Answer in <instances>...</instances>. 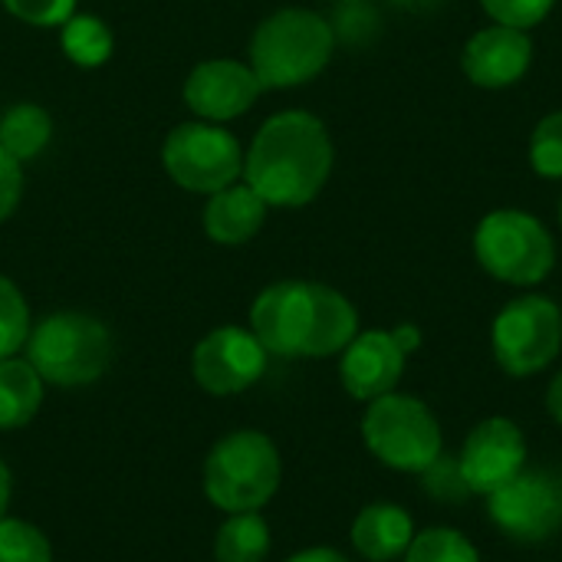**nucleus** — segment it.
<instances>
[{
	"label": "nucleus",
	"mask_w": 562,
	"mask_h": 562,
	"mask_svg": "<svg viewBox=\"0 0 562 562\" xmlns=\"http://www.w3.org/2000/svg\"><path fill=\"white\" fill-rule=\"evenodd\" d=\"M263 86L250 63L237 59H204L191 69L184 79V102L201 122H231L244 115L257 99Z\"/></svg>",
	"instance_id": "obj_12"
},
{
	"label": "nucleus",
	"mask_w": 562,
	"mask_h": 562,
	"mask_svg": "<svg viewBox=\"0 0 562 562\" xmlns=\"http://www.w3.org/2000/svg\"><path fill=\"white\" fill-rule=\"evenodd\" d=\"M26 359L43 382L56 389H82L105 375L112 362V333L89 313H53L30 329Z\"/></svg>",
	"instance_id": "obj_4"
},
{
	"label": "nucleus",
	"mask_w": 562,
	"mask_h": 562,
	"mask_svg": "<svg viewBox=\"0 0 562 562\" xmlns=\"http://www.w3.org/2000/svg\"><path fill=\"white\" fill-rule=\"evenodd\" d=\"M280 477V451L263 431H231L204 461V497L224 514H250L273 501Z\"/></svg>",
	"instance_id": "obj_5"
},
{
	"label": "nucleus",
	"mask_w": 562,
	"mask_h": 562,
	"mask_svg": "<svg viewBox=\"0 0 562 562\" xmlns=\"http://www.w3.org/2000/svg\"><path fill=\"white\" fill-rule=\"evenodd\" d=\"M547 408L550 415L557 418V425H562V372L550 382V392H547Z\"/></svg>",
	"instance_id": "obj_32"
},
{
	"label": "nucleus",
	"mask_w": 562,
	"mask_h": 562,
	"mask_svg": "<svg viewBox=\"0 0 562 562\" xmlns=\"http://www.w3.org/2000/svg\"><path fill=\"white\" fill-rule=\"evenodd\" d=\"M168 178L194 194H214L244 175V148L237 135L214 122L175 125L161 145Z\"/></svg>",
	"instance_id": "obj_8"
},
{
	"label": "nucleus",
	"mask_w": 562,
	"mask_h": 562,
	"mask_svg": "<svg viewBox=\"0 0 562 562\" xmlns=\"http://www.w3.org/2000/svg\"><path fill=\"white\" fill-rule=\"evenodd\" d=\"M336 49V30L313 10L270 13L250 40V69L263 89H293L316 79Z\"/></svg>",
	"instance_id": "obj_3"
},
{
	"label": "nucleus",
	"mask_w": 562,
	"mask_h": 562,
	"mask_svg": "<svg viewBox=\"0 0 562 562\" xmlns=\"http://www.w3.org/2000/svg\"><path fill=\"white\" fill-rule=\"evenodd\" d=\"M461 468L474 494L491 497L527 468V438L510 418L481 422L461 451Z\"/></svg>",
	"instance_id": "obj_13"
},
{
	"label": "nucleus",
	"mask_w": 562,
	"mask_h": 562,
	"mask_svg": "<svg viewBox=\"0 0 562 562\" xmlns=\"http://www.w3.org/2000/svg\"><path fill=\"white\" fill-rule=\"evenodd\" d=\"M530 165L543 178H562V112H550L533 128Z\"/></svg>",
	"instance_id": "obj_26"
},
{
	"label": "nucleus",
	"mask_w": 562,
	"mask_h": 562,
	"mask_svg": "<svg viewBox=\"0 0 562 562\" xmlns=\"http://www.w3.org/2000/svg\"><path fill=\"white\" fill-rule=\"evenodd\" d=\"M263 221H267V201L247 181L244 184L234 181V184L207 194V204L201 214L204 234L214 244H227V247L254 240L260 234Z\"/></svg>",
	"instance_id": "obj_16"
},
{
	"label": "nucleus",
	"mask_w": 562,
	"mask_h": 562,
	"mask_svg": "<svg viewBox=\"0 0 562 562\" xmlns=\"http://www.w3.org/2000/svg\"><path fill=\"white\" fill-rule=\"evenodd\" d=\"M557 0H481V7L504 26L530 30L550 16Z\"/></svg>",
	"instance_id": "obj_27"
},
{
	"label": "nucleus",
	"mask_w": 562,
	"mask_h": 562,
	"mask_svg": "<svg viewBox=\"0 0 562 562\" xmlns=\"http://www.w3.org/2000/svg\"><path fill=\"white\" fill-rule=\"evenodd\" d=\"M3 7L30 26H63L76 13V0H3Z\"/></svg>",
	"instance_id": "obj_28"
},
{
	"label": "nucleus",
	"mask_w": 562,
	"mask_h": 562,
	"mask_svg": "<svg viewBox=\"0 0 562 562\" xmlns=\"http://www.w3.org/2000/svg\"><path fill=\"white\" fill-rule=\"evenodd\" d=\"M0 562H53V547L43 530L26 520H0Z\"/></svg>",
	"instance_id": "obj_24"
},
{
	"label": "nucleus",
	"mask_w": 562,
	"mask_h": 562,
	"mask_svg": "<svg viewBox=\"0 0 562 562\" xmlns=\"http://www.w3.org/2000/svg\"><path fill=\"white\" fill-rule=\"evenodd\" d=\"M392 336H395V342H398V349L405 352V356H412L418 346H422V333H418V326H395L392 329Z\"/></svg>",
	"instance_id": "obj_31"
},
{
	"label": "nucleus",
	"mask_w": 562,
	"mask_h": 562,
	"mask_svg": "<svg viewBox=\"0 0 562 562\" xmlns=\"http://www.w3.org/2000/svg\"><path fill=\"white\" fill-rule=\"evenodd\" d=\"M477 263L514 286H537L557 263V244L550 231L527 211H494L474 234Z\"/></svg>",
	"instance_id": "obj_7"
},
{
	"label": "nucleus",
	"mask_w": 562,
	"mask_h": 562,
	"mask_svg": "<svg viewBox=\"0 0 562 562\" xmlns=\"http://www.w3.org/2000/svg\"><path fill=\"white\" fill-rule=\"evenodd\" d=\"M415 540L412 517L395 504H369L352 524V547L369 562H395Z\"/></svg>",
	"instance_id": "obj_17"
},
{
	"label": "nucleus",
	"mask_w": 562,
	"mask_h": 562,
	"mask_svg": "<svg viewBox=\"0 0 562 562\" xmlns=\"http://www.w3.org/2000/svg\"><path fill=\"white\" fill-rule=\"evenodd\" d=\"M267 349L250 329L221 326L207 333L191 359L194 379L211 395H237L260 382L267 372Z\"/></svg>",
	"instance_id": "obj_11"
},
{
	"label": "nucleus",
	"mask_w": 562,
	"mask_h": 562,
	"mask_svg": "<svg viewBox=\"0 0 562 562\" xmlns=\"http://www.w3.org/2000/svg\"><path fill=\"white\" fill-rule=\"evenodd\" d=\"M362 438L385 468L402 474H422L441 454V425L415 395L389 392L369 402Z\"/></svg>",
	"instance_id": "obj_6"
},
{
	"label": "nucleus",
	"mask_w": 562,
	"mask_h": 562,
	"mask_svg": "<svg viewBox=\"0 0 562 562\" xmlns=\"http://www.w3.org/2000/svg\"><path fill=\"white\" fill-rule=\"evenodd\" d=\"M23 198V165L0 148V224L16 211Z\"/></svg>",
	"instance_id": "obj_29"
},
{
	"label": "nucleus",
	"mask_w": 562,
	"mask_h": 562,
	"mask_svg": "<svg viewBox=\"0 0 562 562\" xmlns=\"http://www.w3.org/2000/svg\"><path fill=\"white\" fill-rule=\"evenodd\" d=\"M346 3H349V0H346Z\"/></svg>",
	"instance_id": "obj_35"
},
{
	"label": "nucleus",
	"mask_w": 562,
	"mask_h": 562,
	"mask_svg": "<svg viewBox=\"0 0 562 562\" xmlns=\"http://www.w3.org/2000/svg\"><path fill=\"white\" fill-rule=\"evenodd\" d=\"M250 333L270 356L326 359L359 336V313L326 283L280 280L254 300Z\"/></svg>",
	"instance_id": "obj_1"
},
{
	"label": "nucleus",
	"mask_w": 562,
	"mask_h": 562,
	"mask_svg": "<svg viewBox=\"0 0 562 562\" xmlns=\"http://www.w3.org/2000/svg\"><path fill=\"white\" fill-rule=\"evenodd\" d=\"M59 43H63V53L69 56V63H76L82 69H95V66L109 63L112 46H115L109 23L92 13H72L63 23Z\"/></svg>",
	"instance_id": "obj_21"
},
{
	"label": "nucleus",
	"mask_w": 562,
	"mask_h": 562,
	"mask_svg": "<svg viewBox=\"0 0 562 562\" xmlns=\"http://www.w3.org/2000/svg\"><path fill=\"white\" fill-rule=\"evenodd\" d=\"M53 138V119L43 105L16 102L0 115V148L20 165L33 161Z\"/></svg>",
	"instance_id": "obj_19"
},
{
	"label": "nucleus",
	"mask_w": 562,
	"mask_h": 562,
	"mask_svg": "<svg viewBox=\"0 0 562 562\" xmlns=\"http://www.w3.org/2000/svg\"><path fill=\"white\" fill-rule=\"evenodd\" d=\"M422 487L438 504H464V501L474 497V491H471V484L464 477L461 458L445 454V451L422 471Z\"/></svg>",
	"instance_id": "obj_25"
},
{
	"label": "nucleus",
	"mask_w": 562,
	"mask_h": 562,
	"mask_svg": "<svg viewBox=\"0 0 562 562\" xmlns=\"http://www.w3.org/2000/svg\"><path fill=\"white\" fill-rule=\"evenodd\" d=\"M562 349V310L547 296H517L494 319V356L514 379L543 372Z\"/></svg>",
	"instance_id": "obj_9"
},
{
	"label": "nucleus",
	"mask_w": 562,
	"mask_h": 562,
	"mask_svg": "<svg viewBox=\"0 0 562 562\" xmlns=\"http://www.w3.org/2000/svg\"><path fill=\"white\" fill-rule=\"evenodd\" d=\"M333 175V138L310 112H277L260 125L244 155V181L267 207L310 204Z\"/></svg>",
	"instance_id": "obj_2"
},
{
	"label": "nucleus",
	"mask_w": 562,
	"mask_h": 562,
	"mask_svg": "<svg viewBox=\"0 0 562 562\" xmlns=\"http://www.w3.org/2000/svg\"><path fill=\"white\" fill-rule=\"evenodd\" d=\"M533 63V40L527 30L494 23L474 33L461 53L464 76L481 89H504L527 76Z\"/></svg>",
	"instance_id": "obj_14"
},
{
	"label": "nucleus",
	"mask_w": 562,
	"mask_h": 562,
	"mask_svg": "<svg viewBox=\"0 0 562 562\" xmlns=\"http://www.w3.org/2000/svg\"><path fill=\"white\" fill-rule=\"evenodd\" d=\"M43 379L30 359H0V428L13 431L36 418L43 405Z\"/></svg>",
	"instance_id": "obj_18"
},
{
	"label": "nucleus",
	"mask_w": 562,
	"mask_h": 562,
	"mask_svg": "<svg viewBox=\"0 0 562 562\" xmlns=\"http://www.w3.org/2000/svg\"><path fill=\"white\" fill-rule=\"evenodd\" d=\"M270 553V527L267 520L250 514H231L214 540V560L217 562H263Z\"/></svg>",
	"instance_id": "obj_20"
},
{
	"label": "nucleus",
	"mask_w": 562,
	"mask_h": 562,
	"mask_svg": "<svg viewBox=\"0 0 562 562\" xmlns=\"http://www.w3.org/2000/svg\"><path fill=\"white\" fill-rule=\"evenodd\" d=\"M487 510L507 540L524 547L547 543L562 530V474L553 468H524L487 497Z\"/></svg>",
	"instance_id": "obj_10"
},
{
	"label": "nucleus",
	"mask_w": 562,
	"mask_h": 562,
	"mask_svg": "<svg viewBox=\"0 0 562 562\" xmlns=\"http://www.w3.org/2000/svg\"><path fill=\"white\" fill-rule=\"evenodd\" d=\"M405 352L398 349L395 336L385 329H369L359 333L346 349H342V366L339 379L342 389L359 398V402H375L402 382L405 372Z\"/></svg>",
	"instance_id": "obj_15"
},
{
	"label": "nucleus",
	"mask_w": 562,
	"mask_h": 562,
	"mask_svg": "<svg viewBox=\"0 0 562 562\" xmlns=\"http://www.w3.org/2000/svg\"><path fill=\"white\" fill-rule=\"evenodd\" d=\"M405 562H481L477 547L451 527H431L425 533H418L408 547V553L402 557Z\"/></svg>",
	"instance_id": "obj_22"
},
{
	"label": "nucleus",
	"mask_w": 562,
	"mask_h": 562,
	"mask_svg": "<svg viewBox=\"0 0 562 562\" xmlns=\"http://www.w3.org/2000/svg\"><path fill=\"white\" fill-rule=\"evenodd\" d=\"M10 491H13V477H10V468L0 458V520H3V514L10 507Z\"/></svg>",
	"instance_id": "obj_33"
},
{
	"label": "nucleus",
	"mask_w": 562,
	"mask_h": 562,
	"mask_svg": "<svg viewBox=\"0 0 562 562\" xmlns=\"http://www.w3.org/2000/svg\"><path fill=\"white\" fill-rule=\"evenodd\" d=\"M286 562H352L349 557H342L339 550H329V547H313V550H303L296 557H290Z\"/></svg>",
	"instance_id": "obj_30"
},
{
	"label": "nucleus",
	"mask_w": 562,
	"mask_h": 562,
	"mask_svg": "<svg viewBox=\"0 0 562 562\" xmlns=\"http://www.w3.org/2000/svg\"><path fill=\"white\" fill-rule=\"evenodd\" d=\"M30 306L20 286L7 277H0V359L16 356L30 339Z\"/></svg>",
	"instance_id": "obj_23"
},
{
	"label": "nucleus",
	"mask_w": 562,
	"mask_h": 562,
	"mask_svg": "<svg viewBox=\"0 0 562 562\" xmlns=\"http://www.w3.org/2000/svg\"><path fill=\"white\" fill-rule=\"evenodd\" d=\"M560 224H562V201H560Z\"/></svg>",
	"instance_id": "obj_34"
}]
</instances>
